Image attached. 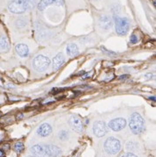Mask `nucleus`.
<instances>
[{"label": "nucleus", "instance_id": "nucleus-9", "mask_svg": "<svg viewBox=\"0 0 156 157\" xmlns=\"http://www.w3.org/2000/svg\"><path fill=\"white\" fill-rule=\"evenodd\" d=\"M58 5L61 6L64 4V0H41V2L38 4V9L40 11L45 10L49 5Z\"/></svg>", "mask_w": 156, "mask_h": 157}, {"label": "nucleus", "instance_id": "nucleus-23", "mask_svg": "<svg viewBox=\"0 0 156 157\" xmlns=\"http://www.w3.org/2000/svg\"><path fill=\"white\" fill-rule=\"evenodd\" d=\"M101 49H102V51H104L105 54H109V55H116V53L112 52V51H109V50H107L104 47H101Z\"/></svg>", "mask_w": 156, "mask_h": 157}, {"label": "nucleus", "instance_id": "nucleus-6", "mask_svg": "<svg viewBox=\"0 0 156 157\" xmlns=\"http://www.w3.org/2000/svg\"><path fill=\"white\" fill-rule=\"evenodd\" d=\"M109 127L115 132H118L123 130L125 126H126V120L123 118H114L111 119L109 122Z\"/></svg>", "mask_w": 156, "mask_h": 157}, {"label": "nucleus", "instance_id": "nucleus-5", "mask_svg": "<svg viewBox=\"0 0 156 157\" xmlns=\"http://www.w3.org/2000/svg\"><path fill=\"white\" fill-rule=\"evenodd\" d=\"M50 65V60L48 57L44 55H38L33 60V66L39 71L46 70Z\"/></svg>", "mask_w": 156, "mask_h": 157}, {"label": "nucleus", "instance_id": "nucleus-24", "mask_svg": "<svg viewBox=\"0 0 156 157\" xmlns=\"http://www.w3.org/2000/svg\"><path fill=\"white\" fill-rule=\"evenodd\" d=\"M153 76H154L153 74H147V75H145V76H144V78H145L146 80H150V79L153 78Z\"/></svg>", "mask_w": 156, "mask_h": 157}, {"label": "nucleus", "instance_id": "nucleus-32", "mask_svg": "<svg viewBox=\"0 0 156 157\" xmlns=\"http://www.w3.org/2000/svg\"><path fill=\"white\" fill-rule=\"evenodd\" d=\"M27 157H33V156H27Z\"/></svg>", "mask_w": 156, "mask_h": 157}, {"label": "nucleus", "instance_id": "nucleus-15", "mask_svg": "<svg viewBox=\"0 0 156 157\" xmlns=\"http://www.w3.org/2000/svg\"><path fill=\"white\" fill-rule=\"evenodd\" d=\"M16 53L20 56V57H26L29 54V49L26 44L20 43L18 44L15 48Z\"/></svg>", "mask_w": 156, "mask_h": 157}, {"label": "nucleus", "instance_id": "nucleus-2", "mask_svg": "<svg viewBox=\"0 0 156 157\" xmlns=\"http://www.w3.org/2000/svg\"><path fill=\"white\" fill-rule=\"evenodd\" d=\"M129 127L134 134H140L144 129V119L140 113L134 112L132 114L129 121Z\"/></svg>", "mask_w": 156, "mask_h": 157}, {"label": "nucleus", "instance_id": "nucleus-20", "mask_svg": "<svg viewBox=\"0 0 156 157\" xmlns=\"http://www.w3.org/2000/svg\"><path fill=\"white\" fill-rule=\"evenodd\" d=\"M136 148H137V143L133 141H129L126 144V148L130 151L135 150Z\"/></svg>", "mask_w": 156, "mask_h": 157}, {"label": "nucleus", "instance_id": "nucleus-28", "mask_svg": "<svg viewBox=\"0 0 156 157\" xmlns=\"http://www.w3.org/2000/svg\"><path fill=\"white\" fill-rule=\"evenodd\" d=\"M127 77H128V76H127V75H124V76H119V79H126Z\"/></svg>", "mask_w": 156, "mask_h": 157}, {"label": "nucleus", "instance_id": "nucleus-14", "mask_svg": "<svg viewBox=\"0 0 156 157\" xmlns=\"http://www.w3.org/2000/svg\"><path fill=\"white\" fill-rule=\"evenodd\" d=\"M112 23H113L112 19L110 18L109 16H103L99 19V25L104 30L110 29L112 26Z\"/></svg>", "mask_w": 156, "mask_h": 157}, {"label": "nucleus", "instance_id": "nucleus-10", "mask_svg": "<svg viewBox=\"0 0 156 157\" xmlns=\"http://www.w3.org/2000/svg\"><path fill=\"white\" fill-rule=\"evenodd\" d=\"M69 123H70V126L77 133H82L83 132V122L81 121V119L76 116H72L70 118V120H69Z\"/></svg>", "mask_w": 156, "mask_h": 157}, {"label": "nucleus", "instance_id": "nucleus-12", "mask_svg": "<svg viewBox=\"0 0 156 157\" xmlns=\"http://www.w3.org/2000/svg\"><path fill=\"white\" fill-rule=\"evenodd\" d=\"M65 62V57L61 53H59L53 60V68L54 70H58Z\"/></svg>", "mask_w": 156, "mask_h": 157}, {"label": "nucleus", "instance_id": "nucleus-11", "mask_svg": "<svg viewBox=\"0 0 156 157\" xmlns=\"http://www.w3.org/2000/svg\"><path fill=\"white\" fill-rule=\"evenodd\" d=\"M51 133H52V127L49 124H47V123L42 124L37 129V133L41 137H48L50 135Z\"/></svg>", "mask_w": 156, "mask_h": 157}, {"label": "nucleus", "instance_id": "nucleus-29", "mask_svg": "<svg viewBox=\"0 0 156 157\" xmlns=\"http://www.w3.org/2000/svg\"><path fill=\"white\" fill-rule=\"evenodd\" d=\"M4 147H5V148H4V150H8V149H9V147H10V146H9L8 144H6V145H5V146H4Z\"/></svg>", "mask_w": 156, "mask_h": 157}, {"label": "nucleus", "instance_id": "nucleus-19", "mask_svg": "<svg viewBox=\"0 0 156 157\" xmlns=\"http://www.w3.org/2000/svg\"><path fill=\"white\" fill-rule=\"evenodd\" d=\"M58 137H59V139H60L61 141H67V140L68 139V133L67 131L62 130V131H61V132L59 133Z\"/></svg>", "mask_w": 156, "mask_h": 157}, {"label": "nucleus", "instance_id": "nucleus-1", "mask_svg": "<svg viewBox=\"0 0 156 157\" xmlns=\"http://www.w3.org/2000/svg\"><path fill=\"white\" fill-rule=\"evenodd\" d=\"M36 0H11L8 4V10L11 13L21 14L34 8Z\"/></svg>", "mask_w": 156, "mask_h": 157}, {"label": "nucleus", "instance_id": "nucleus-27", "mask_svg": "<svg viewBox=\"0 0 156 157\" xmlns=\"http://www.w3.org/2000/svg\"><path fill=\"white\" fill-rule=\"evenodd\" d=\"M122 157H138V156H136L135 155H133V154H132V153H127V154L124 155Z\"/></svg>", "mask_w": 156, "mask_h": 157}, {"label": "nucleus", "instance_id": "nucleus-13", "mask_svg": "<svg viewBox=\"0 0 156 157\" xmlns=\"http://www.w3.org/2000/svg\"><path fill=\"white\" fill-rule=\"evenodd\" d=\"M10 49V43L5 34L0 35V53H6Z\"/></svg>", "mask_w": 156, "mask_h": 157}, {"label": "nucleus", "instance_id": "nucleus-4", "mask_svg": "<svg viewBox=\"0 0 156 157\" xmlns=\"http://www.w3.org/2000/svg\"><path fill=\"white\" fill-rule=\"evenodd\" d=\"M115 27H116V32L118 34L125 35L129 31V27H130L129 20L125 18L116 17L115 18Z\"/></svg>", "mask_w": 156, "mask_h": 157}, {"label": "nucleus", "instance_id": "nucleus-25", "mask_svg": "<svg viewBox=\"0 0 156 157\" xmlns=\"http://www.w3.org/2000/svg\"><path fill=\"white\" fill-rule=\"evenodd\" d=\"M22 118H23V114H22L21 112H19V113L16 115V119L20 120V119H22Z\"/></svg>", "mask_w": 156, "mask_h": 157}, {"label": "nucleus", "instance_id": "nucleus-30", "mask_svg": "<svg viewBox=\"0 0 156 157\" xmlns=\"http://www.w3.org/2000/svg\"><path fill=\"white\" fill-rule=\"evenodd\" d=\"M4 151H3V150H0V157L4 156Z\"/></svg>", "mask_w": 156, "mask_h": 157}, {"label": "nucleus", "instance_id": "nucleus-7", "mask_svg": "<svg viewBox=\"0 0 156 157\" xmlns=\"http://www.w3.org/2000/svg\"><path fill=\"white\" fill-rule=\"evenodd\" d=\"M93 132L95 133L96 136L98 137H103L104 136L107 132H108V128L106 124L104 123V121H97L94 123L93 126Z\"/></svg>", "mask_w": 156, "mask_h": 157}, {"label": "nucleus", "instance_id": "nucleus-16", "mask_svg": "<svg viewBox=\"0 0 156 157\" xmlns=\"http://www.w3.org/2000/svg\"><path fill=\"white\" fill-rule=\"evenodd\" d=\"M46 149H47V153L48 156L51 157H57L59 156L61 154V149L53 145H47L46 146Z\"/></svg>", "mask_w": 156, "mask_h": 157}, {"label": "nucleus", "instance_id": "nucleus-18", "mask_svg": "<svg viewBox=\"0 0 156 157\" xmlns=\"http://www.w3.org/2000/svg\"><path fill=\"white\" fill-rule=\"evenodd\" d=\"M13 149L17 152V153H21L23 150H24V144L22 143V142H20V141H19V142H16L15 144H14V146H13Z\"/></svg>", "mask_w": 156, "mask_h": 157}, {"label": "nucleus", "instance_id": "nucleus-8", "mask_svg": "<svg viewBox=\"0 0 156 157\" xmlns=\"http://www.w3.org/2000/svg\"><path fill=\"white\" fill-rule=\"evenodd\" d=\"M30 151H31L34 156H36L49 157L48 156V153H47L46 145H41V144L34 145L33 147L31 148Z\"/></svg>", "mask_w": 156, "mask_h": 157}, {"label": "nucleus", "instance_id": "nucleus-21", "mask_svg": "<svg viewBox=\"0 0 156 157\" xmlns=\"http://www.w3.org/2000/svg\"><path fill=\"white\" fill-rule=\"evenodd\" d=\"M16 26L19 28H23L26 26V22H25V20L22 18H20V19H19L16 20Z\"/></svg>", "mask_w": 156, "mask_h": 157}, {"label": "nucleus", "instance_id": "nucleus-17", "mask_svg": "<svg viewBox=\"0 0 156 157\" xmlns=\"http://www.w3.org/2000/svg\"><path fill=\"white\" fill-rule=\"evenodd\" d=\"M67 54L68 55H69L70 57H74L76 56L79 54V50L77 46L75 43H70L68 45L67 47Z\"/></svg>", "mask_w": 156, "mask_h": 157}, {"label": "nucleus", "instance_id": "nucleus-3", "mask_svg": "<svg viewBox=\"0 0 156 157\" xmlns=\"http://www.w3.org/2000/svg\"><path fill=\"white\" fill-rule=\"evenodd\" d=\"M104 149L109 155H117L121 149L120 141L114 137H110L104 143Z\"/></svg>", "mask_w": 156, "mask_h": 157}, {"label": "nucleus", "instance_id": "nucleus-22", "mask_svg": "<svg viewBox=\"0 0 156 157\" xmlns=\"http://www.w3.org/2000/svg\"><path fill=\"white\" fill-rule=\"evenodd\" d=\"M130 41H131V43H132V44L137 43V42H138V37H137L135 34L131 35V37H130Z\"/></svg>", "mask_w": 156, "mask_h": 157}, {"label": "nucleus", "instance_id": "nucleus-26", "mask_svg": "<svg viewBox=\"0 0 156 157\" xmlns=\"http://www.w3.org/2000/svg\"><path fill=\"white\" fill-rule=\"evenodd\" d=\"M92 74H93V72L91 71L90 73H88V74H86L85 76H83V79H87V78H90L91 76H92Z\"/></svg>", "mask_w": 156, "mask_h": 157}, {"label": "nucleus", "instance_id": "nucleus-31", "mask_svg": "<svg viewBox=\"0 0 156 157\" xmlns=\"http://www.w3.org/2000/svg\"><path fill=\"white\" fill-rule=\"evenodd\" d=\"M3 140V135L2 134H0V142H1V141Z\"/></svg>", "mask_w": 156, "mask_h": 157}]
</instances>
